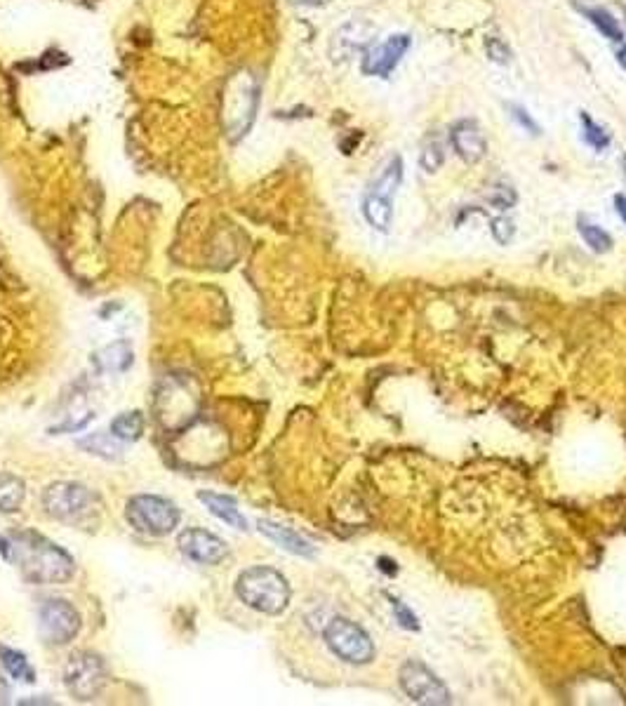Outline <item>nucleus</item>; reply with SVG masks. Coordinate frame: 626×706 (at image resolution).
<instances>
[{
  "label": "nucleus",
  "mask_w": 626,
  "mask_h": 706,
  "mask_svg": "<svg viewBox=\"0 0 626 706\" xmlns=\"http://www.w3.org/2000/svg\"><path fill=\"white\" fill-rule=\"evenodd\" d=\"M391 605H394V615L398 619V624L403 626V629H408V631H419V622H417V617L412 615V612L405 608V605L401 601H394L391 598Z\"/></svg>",
  "instance_id": "7c9ffc66"
},
{
  "label": "nucleus",
  "mask_w": 626,
  "mask_h": 706,
  "mask_svg": "<svg viewBox=\"0 0 626 706\" xmlns=\"http://www.w3.org/2000/svg\"><path fill=\"white\" fill-rule=\"evenodd\" d=\"M236 596L262 615H281L290 605V584L278 570L255 565L238 575Z\"/></svg>",
  "instance_id": "f03ea898"
},
{
  "label": "nucleus",
  "mask_w": 626,
  "mask_h": 706,
  "mask_svg": "<svg viewBox=\"0 0 626 706\" xmlns=\"http://www.w3.org/2000/svg\"><path fill=\"white\" fill-rule=\"evenodd\" d=\"M622 165H624V172H626V156L622 158Z\"/></svg>",
  "instance_id": "c9c22d12"
},
{
  "label": "nucleus",
  "mask_w": 626,
  "mask_h": 706,
  "mask_svg": "<svg viewBox=\"0 0 626 706\" xmlns=\"http://www.w3.org/2000/svg\"><path fill=\"white\" fill-rule=\"evenodd\" d=\"M617 62H619V64H622V69L626 71V48H622V50H619V52H617Z\"/></svg>",
  "instance_id": "f704fd0d"
},
{
  "label": "nucleus",
  "mask_w": 626,
  "mask_h": 706,
  "mask_svg": "<svg viewBox=\"0 0 626 706\" xmlns=\"http://www.w3.org/2000/svg\"><path fill=\"white\" fill-rule=\"evenodd\" d=\"M10 561L17 565L19 575L31 584H64L76 572L73 558L62 546L31 530H19L10 535Z\"/></svg>",
  "instance_id": "f257e3e1"
},
{
  "label": "nucleus",
  "mask_w": 626,
  "mask_h": 706,
  "mask_svg": "<svg viewBox=\"0 0 626 706\" xmlns=\"http://www.w3.org/2000/svg\"><path fill=\"white\" fill-rule=\"evenodd\" d=\"M485 201L499 210H509L516 205V191L506 184H495L485 191Z\"/></svg>",
  "instance_id": "a878e982"
},
{
  "label": "nucleus",
  "mask_w": 626,
  "mask_h": 706,
  "mask_svg": "<svg viewBox=\"0 0 626 706\" xmlns=\"http://www.w3.org/2000/svg\"><path fill=\"white\" fill-rule=\"evenodd\" d=\"M485 50H488V57L495 64H509L511 62V50L509 45H506L502 38H488V43H485Z\"/></svg>",
  "instance_id": "c85d7f7f"
},
{
  "label": "nucleus",
  "mask_w": 626,
  "mask_h": 706,
  "mask_svg": "<svg viewBox=\"0 0 626 706\" xmlns=\"http://www.w3.org/2000/svg\"><path fill=\"white\" fill-rule=\"evenodd\" d=\"M43 506L52 518H59V521H76V518H81L90 511L92 495L81 483L59 481L48 485V490L43 492Z\"/></svg>",
  "instance_id": "6e6552de"
},
{
  "label": "nucleus",
  "mask_w": 626,
  "mask_h": 706,
  "mask_svg": "<svg viewBox=\"0 0 626 706\" xmlns=\"http://www.w3.org/2000/svg\"><path fill=\"white\" fill-rule=\"evenodd\" d=\"M290 3L304 5V8H325V5H328L330 0H290Z\"/></svg>",
  "instance_id": "473e14b6"
},
{
  "label": "nucleus",
  "mask_w": 626,
  "mask_h": 706,
  "mask_svg": "<svg viewBox=\"0 0 626 706\" xmlns=\"http://www.w3.org/2000/svg\"><path fill=\"white\" fill-rule=\"evenodd\" d=\"M111 434L118 441H139L144 434V415L139 410L123 412L111 422Z\"/></svg>",
  "instance_id": "412c9836"
},
{
  "label": "nucleus",
  "mask_w": 626,
  "mask_h": 706,
  "mask_svg": "<svg viewBox=\"0 0 626 706\" xmlns=\"http://www.w3.org/2000/svg\"><path fill=\"white\" fill-rule=\"evenodd\" d=\"M363 215L368 219L370 226H375L377 231H389L391 219H394V210H391V201H386L382 196L368 193L363 201Z\"/></svg>",
  "instance_id": "a211bd4d"
},
{
  "label": "nucleus",
  "mask_w": 626,
  "mask_h": 706,
  "mask_svg": "<svg viewBox=\"0 0 626 706\" xmlns=\"http://www.w3.org/2000/svg\"><path fill=\"white\" fill-rule=\"evenodd\" d=\"M259 532H262L264 537H269L273 544H278L281 549L290 551V554L302 556V558H313L316 556V546H313L309 539H304L299 532H295L292 528H285L281 523H273V521H259L257 523Z\"/></svg>",
  "instance_id": "4468645a"
},
{
  "label": "nucleus",
  "mask_w": 626,
  "mask_h": 706,
  "mask_svg": "<svg viewBox=\"0 0 626 706\" xmlns=\"http://www.w3.org/2000/svg\"><path fill=\"white\" fill-rule=\"evenodd\" d=\"M377 36V26L368 19H351L332 33L330 57L335 64L349 62L358 52L368 50Z\"/></svg>",
  "instance_id": "9d476101"
},
{
  "label": "nucleus",
  "mask_w": 626,
  "mask_h": 706,
  "mask_svg": "<svg viewBox=\"0 0 626 706\" xmlns=\"http://www.w3.org/2000/svg\"><path fill=\"white\" fill-rule=\"evenodd\" d=\"M450 139H452V146H455L457 156L469 165L481 163L485 153H488V139H485L481 125L471 121V118H464V121L452 125Z\"/></svg>",
  "instance_id": "ddd939ff"
},
{
  "label": "nucleus",
  "mask_w": 626,
  "mask_h": 706,
  "mask_svg": "<svg viewBox=\"0 0 626 706\" xmlns=\"http://www.w3.org/2000/svg\"><path fill=\"white\" fill-rule=\"evenodd\" d=\"M419 165L429 172V175H434L438 172V168L443 165V146L441 142H429L424 146V151L419 153Z\"/></svg>",
  "instance_id": "bb28decb"
},
{
  "label": "nucleus",
  "mask_w": 626,
  "mask_h": 706,
  "mask_svg": "<svg viewBox=\"0 0 626 706\" xmlns=\"http://www.w3.org/2000/svg\"><path fill=\"white\" fill-rule=\"evenodd\" d=\"M582 128H584V139L586 144L594 146L596 151H603L610 146V132L603 128V125H598L594 118L589 116V113H582Z\"/></svg>",
  "instance_id": "393cba45"
},
{
  "label": "nucleus",
  "mask_w": 626,
  "mask_h": 706,
  "mask_svg": "<svg viewBox=\"0 0 626 706\" xmlns=\"http://www.w3.org/2000/svg\"><path fill=\"white\" fill-rule=\"evenodd\" d=\"M24 483L22 478L12 476V474H3L0 471V511L3 514H12V511H17L19 506L24 502Z\"/></svg>",
  "instance_id": "aec40b11"
},
{
  "label": "nucleus",
  "mask_w": 626,
  "mask_h": 706,
  "mask_svg": "<svg viewBox=\"0 0 626 706\" xmlns=\"http://www.w3.org/2000/svg\"><path fill=\"white\" fill-rule=\"evenodd\" d=\"M132 346L125 339H118V342L106 344L104 349H99L92 353V363L99 372H111V375H118V372H125L132 365Z\"/></svg>",
  "instance_id": "dca6fc26"
},
{
  "label": "nucleus",
  "mask_w": 626,
  "mask_h": 706,
  "mask_svg": "<svg viewBox=\"0 0 626 706\" xmlns=\"http://www.w3.org/2000/svg\"><path fill=\"white\" fill-rule=\"evenodd\" d=\"M259 90L255 78L250 73H238L226 90V111L224 125L231 139H241L248 135L252 121H255Z\"/></svg>",
  "instance_id": "20e7f679"
},
{
  "label": "nucleus",
  "mask_w": 626,
  "mask_h": 706,
  "mask_svg": "<svg viewBox=\"0 0 626 706\" xmlns=\"http://www.w3.org/2000/svg\"><path fill=\"white\" fill-rule=\"evenodd\" d=\"M179 551L191 561L203 563V565H219L229 556V549H226L224 539H219L212 532L203 528H186L179 532L177 537Z\"/></svg>",
  "instance_id": "9b49d317"
},
{
  "label": "nucleus",
  "mask_w": 626,
  "mask_h": 706,
  "mask_svg": "<svg viewBox=\"0 0 626 706\" xmlns=\"http://www.w3.org/2000/svg\"><path fill=\"white\" fill-rule=\"evenodd\" d=\"M0 664H3V669L8 671L15 681H22V683L36 681V671H33V666L29 664V659H26L24 652L0 645Z\"/></svg>",
  "instance_id": "6ab92c4d"
},
{
  "label": "nucleus",
  "mask_w": 626,
  "mask_h": 706,
  "mask_svg": "<svg viewBox=\"0 0 626 706\" xmlns=\"http://www.w3.org/2000/svg\"><path fill=\"white\" fill-rule=\"evenodd\" d=\"M579 233H582L584 243L594 252H598V255H603V252H608L612 248V236L608 231H603L598 224L579 222Z\"/></svg>",
  "instance_id": "b1692460"
},
{
  "label": "nucleus",
  "mask_w": 626,
  "mask_h": 706,
  "mask_svg": "<svg viewBox=\"0 0 626 706\" xmlns=\"http://www.w3.org/2000/svg\"><path fill=\"white\" fill-rule=\"evenodd\" d=\"M511 116H514V121L521 125L523 130H528L530 135H542V128L535 123V118L530 116L528 111L523 109V106H511Z\"/></svg>",
  "instance_id": "c756f323"
},
{
  "label": "nucleus",
  "mask_w": 626,
  "mask_h": 706,
  "mask_svg": "<svg viewBox=\"0 0 626 706\" xmlns=\"http://www.w3.org/2000/svg\"><path fill=\"white\" fill-rule=\"evenodd\" d=\"M78 448L104 459H118L123 452L121 443H118V438L113 434H90L88 438H83V441H78Z\"/></svg>",
  "instance_id": "4be33fe9"
},
{
  "label": "nucleus",
  "mask_w": 626,
  "mask_h": 706,
  "mask_svg": "<svg viewBox=\"0 0 626 706\" xmlns=\"http://www.w3.org/2000/svg\"><path fill=\"white\" fill-rule=\"evenodd\" d=\"M377 568L382 570V572H386V575H389V577H394L396 572H398L396 563L391 561V558H379V561H377Z\"/></svg>",
  "instance_id": "2f4dec72"
},
{
  "label": "nucleus",
  "mask_w": 626,
  "mask_h": 706,
  "mask_svg": "<svg viewBox=\"0 0 626 706\" xmlns=\"http://www.w3.org/2000/svg\"><path fill=\"white\" fill-rule=\"evenodd\" d=\"M582 12H584V17L589 19V22L594 24L605 38H610V41H615V43L624 41L622 26H619L617 19L612 17L608 10L605 8H582Z\"/></svg>",
  "instance_id": "5701e85b"
},
{
  "label": "nucleus",
  "mask_w": 626,
  "mask_h": 706,
  "mask_svg": "<svg viewBox=\"0 0 626 706\" xmlns=\"http://www.w3.org/2000/svg\"><path fill=\"white\" fill-rule=\"evenodd\" d=\"M410 50V36L408 33H394V36L386 38L384 43L375 45L365 52L361 71L365 76H375V78H386L391 71L401 64V59L405 57V52Z\"/></svg>",
  "instance_id": "f8f14e48"
},
{
  "label": "nucleus",
  "mask_w": 626,
  "mask_h": 706,
  "mask_svg": "<svg viewBox=\"0 0 626 706\" xmlns=\"http://www.w3.org/2000/svg\"><path fill=\"white\" fill-rule=\"evenodd\" d=\"M64 685L69 695L81 699V702H90V699L99 697V692L106 685L104 659L88 650L73 652L64 666Z\"/></svg>",
  "instance_id": "39448f33"
},
{
  "label": "nucleus",
  "mask_w": 626,
  "mask_h": 706,
  "mask_svg": "<svg viewBox=\"0 0 626 706\" xmlns=\"http://www.w3.org/2000/svg\"><path fill=\"white\" fill-rule=\"evenodd\" d=\"M514 233H516V226L511 219H506V217H497L495 222H492V236H495V241L499 245H509L511 241H514Z\"/></svg>",
  "instance_id": "cd10ccee"
},
{
  "label": "nucleus",
  "mask_w": 626,
  "mask_h": 706,
  "mask_svg": "<svg viewBox=\"0 0 626 706\" xmlns=\"http://www.w3.org/2000/svg\"><path fill=\"white\" fill-rule=\"evenodd\" d=\"M615 208L619 212V217H622L624 222H626V196H617L615 198Z\"/></svg>",
  "instance_id": "72a5a7b5"
},
{
  "label": "nucleus",
  "mask_w": 626,
  "mask_h": 706,
  "mask_svg": "<svg viewBox=\"0 0 626 706\" xmlns=\"http://www.w3.org/2000/svg\"><path fill=\"white\" fill-rule=\"evenodd\" d=\"M401 688L405 690V695L417 704H450V692L443 685L441 678H438L429 666L415 662V659H410V662L401 666Z\"/></svg>",
  "instance_id": "1a4fd4ad"
},
{
  "label": "nucleus",
  "mask_w": 626,
  "mask_h": 706,
  "mask_svg": "<svg viewBox=\"0 0 626 706\" xmlns=\"http://www.w3.org/2000/svg\"><path fill=\"white\" fill-rule=\"evenodd\" d=\"M198 499L205 504V509L210 511L212 516L219 518V521H224L226 525H231V528L236 530H248V521H245V516L241 514V509H238L236 499L229 495H222V492H198Z\"/></svg>",
  "instance_id": "2eb2a0df"
},
{
  "label": "nucleus",
  "mask_w": 626,
  "mask_h": 706,
  "mask_svg": "<svg viewBox=\"0 0 626 706\" xmlns=\"http://www.w3.org/2000/svg\"><path fill=\"white\" fill-rule=\"evenodd\" d=\"M325 643L346 664H368L375 657V643L368 631L344 617H335L325 626Z\"/></svg>",
  "instance_id": "423d86ee"
},
{
  "label": "nucleus",
  "mask_w": 626,
  "mask_h": 706,
  "mask_svg": "<svg viewBox=\"0 0 626 706\" xmlns=\"http://www.w3.org/2000/svg\"><path fill=\"white\" fill-rule=\"evenodd\" d=\"M38 629L45 643L69 645L81 631V615L64 598H50L38 610Z\"/></svg>",
  "instance_id": "0eeeda50"
},
{
  "label": "nucleus",
  "mask_w": 626,
  "mask_h": 706,
  "mask_svg": "<svg viewBox=\"0 0 626 706\" xmlns=\"http://www.w3.org/2000/svg\"><path fill=\"white\" fill-rule=\"evenodd\" d=\"M403 182V158L401 156H391V161L379 170V175L375 177V182L370 186V193L375 196H382L386 201H394L396 191L401 189Z\"/></svg>",
  "instance_id": "f3484780"
},
{
  "label": "nucleus",
  "mask_w": 626,
  "mask_h": 706,
  "mask_svg": "<svg viewBox=\"0 0 626 706\" xmlns=\"http://www.w3.org/2000/svg\"><path fill=\"white\" fill-rule=\"evenodd\" d=\"M179 509L158 495H135L125 506V521L142 535L165 537L179 525Z\"/></svg>",
  "instance_id": "7ed1b4c3"
}]
</instances>
